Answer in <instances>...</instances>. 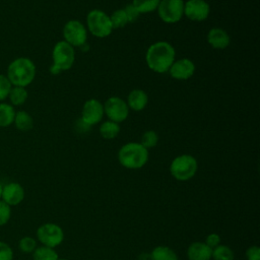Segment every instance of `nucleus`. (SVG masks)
I'll return each mask as SVG.
<instances>
[{"label": "nucleus", "mask_w": 260, "mask_h": 260, "mask_svg": "<svg viewBox=\"0 0 260 260\" xmlns=\"http://www.w3.org/2000/svg\"><path fill=\"white\" fill-rule=\"evenodd\" d=\"M176 51L174 47L165 41L151 44L145 54L148 68L156 73L168 72L175 61Z\"/></svg>", "instance_id": "obj_1"}, {"label": "nucleus", "mask_w": 260, "mask_h": 260, "mask_svg": "<svg viewBox=\"0 0 260 260\" xmlns=\"http://www.w3.org/2000/svg\"><path fill=\"white\" fill-rule=\"evenodd\" d=\"M36 76L34 62L25 57L14 59L7 68V78L14 86L25 87L32 82Z\"/></svg>", "instance_id": "obj_2"}, {"label": "nucleus", "mask_w": 260, "mask_h": 260, "mask_svg": "<svg viewBox=\"0 0 260 260\" xmlns=\"http://www.w3.org/2000/svg\"><path fill=\"white\" fill-rule=\"evenodd\" d=\"M118 160L126 169H140L148 160V149L138 142L126 143L118 151Z\"/></svg>", "instance_id": "obj_3"}, {"label": "nucleus", "mask_w": 260, "mask_h": 260, "mask_svg": "<svg viewBox=\"0 0 260 260\" xmlns=\"http://www.w3.org/2000/svg\"><path fill=\"white\" fill-rule=\"evenodd\" d=\"M53 65L50 67V72L52 74H59L62 71L69 70L75 60V51L72 46H70L65 41H60L55 44L52 52Z\"/></svg>", "instance_id": "obj_4"}, {"label": "nucleus", "mask_w": 260, "mask_h": 260, "mask_svg": "<svg viewBox=\"0 0 260 260\" xmlns=\"http://www.w3.org/2000/svg\"><path fill=\"white\" fill-rule=\"evenodd\" d=\"M198 164L191 154H181L176 156L170 166L171 175L178 181H188L197 172Z\"/></svg>", "instance_id": "obj_5"}, {"label": "nucleus", "mask_w": 260, "mask_h": 260, "mask_svg": "<svg viewBox=\"0 0 260 260\" xmlns=\"http://www.w3.org/2000/svg\"><path fill=\"white\" fill-rule=\"evenodd\" d=\"M86 25L89 32L96 38H106L113 31L110 16L100 9H92L87 13Z\"/></svg>", "instance_id": "obj_6"}, {"label": "nucleus", "mask_w": 260, "mask_h": 260, "mask_svg": "<svg viewBox=\"0 0 260 260\" xmlns=\"http://www.w3.org/2000/svg\"><path fill=\"white\" fill-rule=\"evenodd\" d=\"M64 41L70 46L81 48L86 44L87 29L86 27L76 19L68 20L63 27Z\"/></svg>", "instance_id": "obj_7"}, {"label": "nucleus", "mask_w": 260, "mask_h": 260, "mask_svg": "<svg viewBox=\"0 0 260 260\" xmlns=\"http://www.w3.org/2000/svg\"><path fill=\"white\" fill-rule=\"evenodd\" d=\"M159 18L166 23H176L184 15L183 0H160L157 6Z\"/></svg>", "instance_id": "obj_8"}, {"label": "nucleus", "mask_w": 260, "mask_h": 260, "mask_svg": "<svg viewBox=\"0 0 260 260\" xmlns=\"http://www.w3.org/2000/svg\"><path fill=\"white\" fill-rule=\"evenodd\" d=\"M37 238L43 246L54 249L63 242L64 233L58 224L47 222L38 228Z\"/></svg>", "instance_id": "obj_9"}, {"label": "nucleus", "mask_w": 260, "mask_h": 260, "mask_svg": "<svg viewBox=\"0 0 260 260\" xmlns=\"http://www.w3.org/2000/svg\"><path fill=\"white\" fill-rule=\"evenodd\" d=\"M104 113L110 121L120 123L127 119L129 108L127 103L119 96H111L104 104Z\"/></svg>", "instance_id": "obj_10"}, {"label": "nucleus", "mask_w": 260, "mask_h": 260, "mask_svg": "<svg viewBox=\"0 0 260 260\" xmlns=\"http://www.w3.org/2000/svg\"><path fill=\"white\" fill-rule=\"evenodd\" d=\"M104 105L95 99L87 100L81 111V120L88 126L98 124L104 117Z\"/></svg>", "instance_id": "obj_11"}, {"label": "nucleus", "mask_w": 260, "mask_h": 260, "mask_svg": "<svg viewBox=\"0 0 260 260\" xmlns=\"http://www.w3.org/2000/svg\"><path fill=\"white\" fill-rule=\"evenodd\" d=\"M209 12L210 7L205 0H188L184 3V15L192 21H204Z\"/></svg>", "instance_id": "obj_12"}, {"label": "nucleus", "mask_w": 260, "mask_h": 260, "mask_svg": "<svg viewBox=\"0 0 260 260\" xmlns=\"http://www.w3.org/2000/svg\"><path fill=\"white\" fill-rule=\"evenodd\" d=\"M171 76L177 80H187L195 72V64L187 58L175 60L169 69Z\"/></svg>", "instance_id": "obj_13"}, {"label": "nucleus", "mask_w": 260, "mask_h": 260, "mask_svg": "<svg viewBox=\"0 0 260 260\" xmlns=\"http://www.w3.org/2000/svg\"><path fill=\"white\" fill-rule=\"evenodd\" d=\"M24 198L23 187L15 182L8 183L2 187L1 199L9 206L18 205Z\"/></svg>", "instance_id": "obj_14"}, {"label": "nucleus", "mask_w": 260, "mask_h": 260, "mask_svg": "<svg viewBox=\"0 0 260 260\" xmlns=\"http://www.w3.org/2000/svg\"><path fill=\"white\" fill-rule=\"evenodd\" d=\"M207 42L212 48L222 50L230 45L231 39L229 34L224 29L219 27H213L207 34Z\"/></svg>", "instance_id": "obj_15"}, {"label": "nucleus", "mask_w": 260, "mask_h": 260, "mask_svg": "<svg viewBox=\"0 0 260 260\" xmlns=\"http://www.w3.org/2000/svg\"><path fill=\"white\" fill-rule=\"evenodd\" d=\"M212 249L203 242H194L187 249L189 260H210Z\"/></svg>", "instance_id": "obj_16"}, {"label": "nucleus", "mask_w": 260, "mask_h": 260, "mask_svg": "<svg viewBox=\"0 0 260 260\" xmlns=\"http://www.w3.org/2000/svg\"><path fill=\"white\" fill-rule=\"evenodd\" d=\"M147 102H148L147 93L144 90L138 89V88L131 90L126 101L129 110L131 109L135 112L142 111L146 107Z\"/></svg>", "instance_id": "obj_17"}, {"label": "nucleus", "mask_w": 260, "mask_h": 260, "mask_svg": "<svg viewBox=\"0 0 260 260\" xmlns=\"http://www.w3.org/2000/svg\"><path fill=\"white\" fill-rule=\"evenodd\" d=\"M150 260H178L176 252L167 246H157L150 253Z\"/></svg>", "instance_id": "obj_18"}, {"label": "nucleus", "mask_w": 260, "mask_h": 260, "mask_svg": "<svg viewBox=\"0 0 260 260\" xmlns=\"http://www.w3.org/2000/svg\"><path fill=\"white\" fill-rule=\"evenodd\" d=\"M13 122H14L16 128L20 131H28L34 126V120L31 118V116L24 111H19V112L15 113Z\"/></svg>", "instance_id": "obj_19"}, {"label": "nucleus", "mask_w": 260, "mask_h": 260, "mask_svg": "<svg viewBox=\"0 0 260 260\" xmlns=\"http://www.w3.org/2000/svg\"><path fill=\"white\" fill-rule=\"evenodd\" d=\"M120 132L119 123L113 121H106L100 126V134L105 139H114Z\"/></svg>", "instance_id": "obj_20"}, {"label": "nucleus", "mask_w": 260, "mask_h": 260, "mask_svg": "<svg viewBox=\"0 0 260 260\" xmlns=\"http://www.w3.org/2000/svg\"><path fill=\"white\" fill-rule=\"evenodd\" d=\"M15 111L11 105L0 103V127H8L14 121Z\"/></svg>", "instance_id": "obj_21"}, {"label": "nucleus", "mask_w": 260, "mask_h": 260, "mask_svg": "<svg viewBox=\"0 0 260 260\" xmlns=\"http://www.w3.org/2000/svg\"><path fill=\"white\" fill-rule=\"evenodd\" d=\"M32 258L34 260H58L59 256L53 248L41 246L32 252Z\"/></svg>", "instance_id": "obj_22"}, {"label": "nucleus", "mask_w": 260, "mask_h": 260, "mask_svg": "<svg viewBox=\"0 0 260 260\" xmlns=\"http://www.w3.org/2000/svg\"><path fill=\"white\" fill-rule=\"evenodd\" d=\"M10 102L14 106H20L25 103L27 100V91L25 87L21 86H13L10 89V92L8 94Z\"/></svg>", "instance_id": "obj_23"}, {"label": "nucleus", "mask_w": 260, "mask_h": 260, "mask_svg": "<svg viewBox=\"0 0 260 260\" xmlns=\"http://www.w3.org/2000/svg\"><path fill=\"white\" fill-rule=\"evenodd\" d=\"M160 0H133L132 4L139 11L140 14L150 13L157 9Z\"/></svg>", "instance_id": "obj_24"}, {"label": "nucleus", "mask_w": 260, "mask_h": 260, "mask_svg": "<svg viewBox=\"0 0 260 260\" xmlns=\"http://www.w3.org/2000/svg\"><path fill=\"white\" fill-rule=\"evenodd\" d=\"M211 258H213V260H234L235 255L230 247L225 245H218L212 249Z\"/></svg>", "instance_id": "obj_25"}, {"label": "nucleus", "mask_w": 260, "mask_h": 260, "mask_svg": "<svg viewBox=\"0 0 260 260\" xmlns=\"http://www.w3.org/2000/svg\"><path fill=\"white\" fill-rule=\"evenodd\" d=\"M109 16H110V20H111L113 29L124 27L128 23V19H127L124 9H117Z\"/></svg>", "instance_id": "obj_26"}, {"label": "nucleus", "mask_w": 260, "mask_h": 260, "mask_svg": "<svg viewBox=\"0 0 260 260\" xmlns=\"http://www.w3.org/2000/svg\"><path fill=\"white\" fill-rule=\"evenodd\" d=\"M158 142V136L155 131L153 130H148L145 131L142 136H141V141L140 144L144 146L146 149L154 147Z\"/></svg>", "instance_id": "obj_27"}, {"label": "nucleus", "mask_w": 260, "mask_h": 260, "mask_svg": "<svg viewBox=\"0 0 260 260\" xmlns=\"http://www.w3.org/2000/svg\"><path fill=\"white\" fill-rule=\"evenodd\" d=\"M18 248L22 253H32L37 248V241L31 237H23L18 242Z\"/></svg>", "instance_id": "obj_28"}, {"label": "nucleus", "mask_w": 260, "mask_h": 260, "mask_svg": "<svg viewBox=\"0 0 260 260\" xmlns=\"http://www.w3.org/2000/svg\"><path fill=\"white\" fill-rule=\"evenodd\" d=\"M12 84L10 83L7 76L0 74V101H3L8 96Z\"/></svg>", "instance_id": "obj_29"}, {"label": "nucleus", "mask_w": 260, "mask_h": 260, "mask_svg": "<svg viewBox=\"0 0 260 260\" xmlns=\"http://www.w3.org/2000/svg\"><path fill=\"white\" fill-rule=\"evenodd\" d=\"M11 206L0 200V226L6 224L11 216Z\"/></svg>", "instance_id": "obj_30"}, {"label": "nucleus", "mask_w": 260, "mask_h": 260, "mask_svg": "<svg viewBox=\"0 0 260 260\" xmlns=\"http://www.w3.org/2000/svg\"><path fill=\"white\" fill-rule=\"evenodd\" d=\"M13 251L12 248L5 242L0 241V260H12Z\"/></svg>", "instance_id": "obj_31"}, {"label": "nucleus", "mask_w": 260, "mask_h": 260, "mask_svg": "<svg viewBox=\"0 0 260 260\" xmlns=\"http://www.w3.org/2000/svg\"><path fill=\"white\" fill-rule=\"evenodd\" d=\"M124 11H125V14L127 16L128 22H131V23L135 22L140 16L139 11L135 8V6L132 3L126 5V7L124 8Z\"/></svg>", "instance_id": "obj_32"}, {"label": "nucleus", "mask_w": 260, "mask_h": 260, "mask_svg": "<svg viewBox=\"0 0 260 260\" xmlns=\"http://www.w3.org/2000/svg\"><path fill=\"white\" fill-rule=\"evenodd\" d=\"M209 248L211 249H214L215 247H217L218 245H220V237L218 234L216 233H211L209 234L206 239H205V242H204Z\"/></svg>", "instance_id": "obj_33"}, {"label": "nucleus", "mask_w": 260, "mask_h": 260, "mask_svg": "<svg viewBox=\"0 0 260 260\" xmlns=\"http://www.w3.org/2000/svg\"><path fill=\"white\" fill-rule=\"evenodd\" d=\"M246 257L248 260H260V248L257 246H251L246 251Z\"/></svg>", "instance_id": "obj_34"}, {"label": "nucleus", "mask_w": 260, "mask_h": 260, "mask_svg": "<svg viewBox=\"0 0 260 260\" xmlns=\"http://www.w3.org/2000/svg\"><path fill=\"white\" fill-rule=\"evenodd\" d=\"M2 187H3V186H2V184L0 183V198H1V193H2Z\"/></svg>", "instance_id": "obj_35"}, {"label": "nucleus", "mask_w": 260, "mask_h": 260, "mask_svg": "<svg viewBox=\"0 0 260 260\" xmlns=\"http://www.w3.org/2000/svg\"><path fill=\"white\" fill-rule=\"evenodd\" d=\"M58 260H68V259H65V258H58Z\"/></svg>", "instance_id": "obj_36"}]
</instances>
